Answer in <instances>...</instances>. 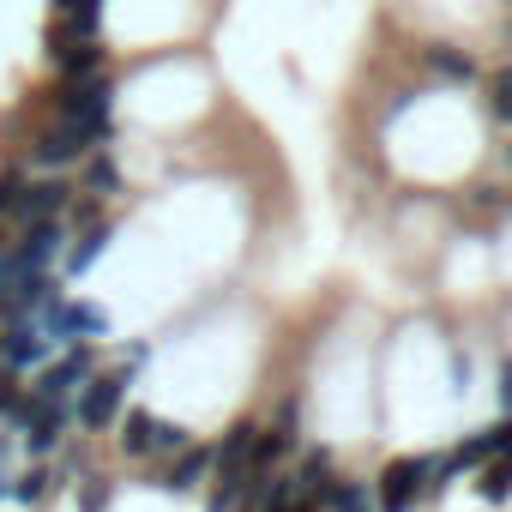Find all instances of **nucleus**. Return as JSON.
Segmentation results:
<instances>
[{
  "label": "nucleus",
  "mask_w": 512,
  "mask_h": 512,
  "mask_svg": "<svg viewBox=\"0 0 512 512\" xmlns=\"http://www.w3.org/2000/svg\"><path fill=\"white\" fill-rule=\"evenodd\" d=\"M55 67H61L67 85H73V79H97V73H109V49H103V43H79V49H67Z\"/></svg>",
  "instance_id": "nucleus-10"
},
{
  "label": "nucleus",
  "mask_w": 512,
  "mask_h": 512,
  "mask_svg": "<svg viewBox=\"0 0 512 512\" xmlns=\"http://www.w3.org/2000/svg\"><path fill=\"white\" fill-rule=\"evenodd\" d=\"M434 470H440L434 458H392V464L374 476V506H380V512H410Z\"/></svg>",
  "instance_id": "nucleus-2"
},
{
  "label": "nucleus",
  "mask_w": 512,
  "mask_h": 512,
  "mask_svg": "<svg viewBox=\"0 0 512 512\" xmlns=\"http://www.w3.org/2000/svg\"><path fill=\"white\" fill-rule=\"evenodd\" d=\"M43 482H49V476H43V470H31V476L19 482V500H37V494H43Z\"/></svg>",
  "instance_id": "nucleus-23"
},
{
  "label": "nucleus",
  "mask_w": 512,
  "mask_h": 512,
  "mask_svg": "<svg viewBox=\"0 0 512 512\" xmlns=\"http://www.w3.org/2000/svg\"><path fill=\"white\" fill-rule=\"evenodd\" d=\"M103 241H109V229H85V235H79V247L67 253V272H85L97 253H103Z\"/></svg>",
  "instance_id": "nucleus-17"
},
{
  "label": "nucleus",
  "mask_w": 512,
  "mask_h": 512,
  "mask_svg": "<svg viewBox=\"0 0 512 512\" xmlns=\"http://www.w3.org/2000/svg\"><path fill=\"white\" fill-rule=\"evenodd\" d=\"M115 79L109 73H97V79H73L67 91H61V121L85 139V145H109V133H115Z\"/></svg>",
  "instance_id": "nucleus-1"
},
{
  "label": "nucleus",
  "mask_w": 512,
  "mask_h": 512,
  "mask_svg": "<svg viewBox=\"0 0 512 512\" xmlns=\"http://www.w3.org/2000/svg\"><path fill=\"white\" fill-rule=\"evenodd\" d=\"M181 446H187V434L175 422H151V452H181Z\"/></svg>",
  "instance_id": "nucleus-18"
},
{
  "label": "nucleus",
  "mask_w": 512,
  "mask_h": 512,
  "mask_svg": "<svg viewBox=\"0 0 512 512\" xmlns=\"http://www.w3.org/2000/svg\"><path fill=\"white\" fill-rule=\"evenodd\" d=\"M296 494H302V500H326V494H332V458H326V452H308V464H302V476H296Z\"/></svg>",
  "instance_id": "nucleus-12"
},
{
  "label": "nucleus",
  "mask_w": 512,
  "mask_h": 512,
  "mask_svg": "<svg viewBox=\"0 0 512 512\" xmlns=\"http://www.w3.org/2000/svg\"><path fill=\"white\" fill-rule=\"evenodd\" d=\"M488 115L512 127V67H494L488 73Z\"/></svg>",
  "instance_id": "nucleus-14"
},
{
  "label": "nucleus",
  "mask_w": 512,
  "mask_h": 512,
  "mask_svg": "<svg viewBox=\"0 0 512 512\" xmlns=\"http://www.w3.org/2000/svg\"><path fill=\"white\" fill-rule=\"evenodd\" d=\"M115 187H121V169H115L109 157H97V163H91V193H115Z\"/></svg>",
  "instance_id": "nucleus-19"
},
{
  "label": "nucleus",
  "mask_w": 512,
  "mask_h": 512,
  "mask_svg": "<svg viewBox=\"0 0 512 512\" xmlns=\"http://www.w3.org/2000/svg\"><path fill=\"white\" fill-rule=\"evenodd\" d=\"M19 175H0V217H13V205H19Z\"/></svg>",
  "instance_id": "nucleus-21"
},
{
  "label": "nucleus",
  "mask_w": 512,
  "mask_h": 512,
  "mask_svg": "<svg viewBox=\"0 0 512 512\" xmlns=\"http://www.w3.org/2000/svg\"><path fill=\"white\" fill-rule=\"evenodd\" d=\"M488 434V458H512V422H500V428H482Z\"/></svg>",
  "instance_id": "nucleus-20"
},
{
  "label": "nucleus",
  "mask_w": 512,
  "mask_h": 512,
  "mask_svg": "<svg viewBox=\"0 0 512 512\" xmlns=\"http://www.w3.org/2000/svg\"><path fill=\"white\" fill-rule=\"evenodd\" d=\"M67 199H73V187H67L61 175H55V181H31V187H19L13 217H19V223H43V217H61Z\"/></svg>",
  "instance_id": "nucleus-4"
},
{
  "label": "nucleus",
  "mask_w": 512,
  "mask_h": 512,
  "mask_svg": "<svg viewBox=\"0 0 512 512\" xmlns=\"http://www.w3.org/2000/svg\"><path fill=\"white\" fill-rule=\"evenodd\" d=\"M103 0H55V19H73V13H97Z\"/></svg>",
  "instance_id": "nucleus-22"
},
{
  "label": "nucleus",
  "mask_w": 512,
  "mask_h": 512,
  "mask_svg": "<svg viewBox=\"0 0 512 512\" xmlns=\"http://www.w3.org/2000/svg\"><path fill=\"white\" fill-rule=\"evenodd\" d=\"M500 398H506V404H512V368H506V386H500Z\"/></svg>",
  "instance_id": "nucleus-24"
},
{
  "label": "nucleus",
  "mask_w": 512,
  "mask_h": 512,
  "mask_svg": "<svg viewBox=\"0 0 512 512\" xmlns=\"http://www.w3.org/2000/svg\"><path fill=\"white\" fill-rule=\"evenodd\" d=\"M422 61H428V73H440V79H452V85H470V79H476V61H470L464 49H452V43H434Z\"/></svg>",
  "instance_id": "nucleus-11"
},
{
  "label": "nucleus",
  "mask_w": 512,
  "mask_h": 512,
  "mask_svg": "<svg viewBox=\"0 0 512 512\" xmlns=\"http://www.w3.org/2000/svg\"><path fill=\"white\" fill-rule=\"evenodd\" d=\"M0 386H7V362H0Z\"/></svg>",
  "instance_id": "nucleus-25"
},
{
  "label": "nucleus",
  "mask_w": 512,
  "mask_h": 512,
  "mask_svg": "<svg viewBox=\"0 0 512 512\" xmlns=\"http://www.w3.org/2000/svg\"><path fill=\"white\" fill-rule=\"evenodd\" d=\"M476 494L482 500H506L512 494V458H488V470L476 476Z\"/></svg>",
  "instance_id": "nucleus-13"
},
{
  "label": "nucleus",
  "mask_w": 512,
  "mask_h": 512,
  "mask_svg": "<svg viewBox=\"0 0 512 512\" xmlns=\"http://www.w3.org/2000/svg\"><path fill=\"white\" fill-rule=\"evenodd\" d=\"M127 404V374H85L79 386V422L85 428H109Z\"/></svg>",
  "instance_id": "nucleus-3"
},
{
  "label": "nucleus",
  "mask_w": 512,
  "mask_h": 512,
  "mask_svg": "<svg viewBox=\"0 0 512 512\" xmlns=\"http://www.w3.org/2000/svg\"><path fill=\"white\" fill-rule=\"evenodd\" d=\"M211 464H217V452H211V446H181V452H175V470H169V488H175V494L199 488Z\"/></svg>",
  "instance_id": "nucleus-9"
},
{
  "label": "nucleus",
  "mask_w": 512,
  "mask_h": 512,
  "mask_svg": "<svg viewBox=\"0 0 512 512\" xmlns=\"http://www.w3.org/2000/svg\"><path fill=\"white\" fill-rule=\"evenodd\" d=\"M31 151H37V163H43V169H67V163H79V157H85L91 145H85V139H79V133H73V127L61 121V127H49V133H43V139H37Z\"/></svg>",
  "instance_id": "nucleus-8"
},
{
  "label": "nucleus",
  "mask_w": 512,
  "mask_h": 512,
  "mask_svg": "<svg viewBox=\"0 0 512 512\" xmlns=\"http://www.w3.org/2000/svg\"><path fill=\"white\" fill-rule=\"evenodd\" d=\"M43 350H49V338L31 320H13L7 338H0V362H7V368H31V362H43Z\"/></svg>",
  "instance_id": "nucleus-7"
},
{
  "label": "nucleus",
  "mask_w": 512,
  "mask_h": 512,
  "mask_svg": "<svg viewBox=\"0 0 512 512\" xmlns=\"http://www.w3.org/2000/svg\"><path fill=\"white\" fill-rule=\"evenodd\" d=\"M25 434H31V452H49L67 434V398H37L25 416Z\"/></svg>",
  "instance_id": "nucleus-6"
},
{
  "label": "nucleus",
  "mask_w": 512,
  "mask_h": 512,
  "mask_svg": "<svg viewBox=\"0 0 512 512\" xmlns=\"http://www.w3.org/2000/svg\"><path fill=\"white\" fill-rule=\"evenodd\" d=\"M85 374H91V350H67L61 362H49L43 374H37V398H67V392H79L85 386Z\"/></svg>",
  "instance_id": "nucleus-5"
},
{
  "label": "nucleus",
  "mask_w": 512,
  "mask_h": 512,
  "mask_svg": "<svg viewBox=\"0 0 512 512\" xmlns=\"http://www.w3.org/2000/svg\"><path fill=\"white\" fill-rule=\"evenodd\" d=\"M0 247H7V241H0Z\"/></svg>",
  "instance_id": "nucleus-26"
},
{
  "label": "nucleus",
  "mask_w": 512,
  "mask_h": 512,
  "mask_svg": "<svg viewBox=\"0 0 512 512\" xmlns=\"http://www.w3.org/2000/svg\"><path fill=\"white\" fill-rule=\"evenodd\" d=\"M332 512H374V500H368V488L362 482H332Z\"/></svg>",
  "instance_id": "nucleus-16"
},
{
  "label": "nucleus",
  "mask_w": 512,
  "mask_h": 512,
  "mask_svg": "<svg viewBox=\"0 0 512 512\" xmlns=\"http://www.w3.org/2000/svg\"><path fill=\"white\" fill-rule=\"evenodd\" d=\"M151 422H157L151 410H127V422H121V428H127V434H121V446H127L133 458H139V452H151Z\"/></svg>",
  "instance_id": "nucleus-15"
}]
</instances>
